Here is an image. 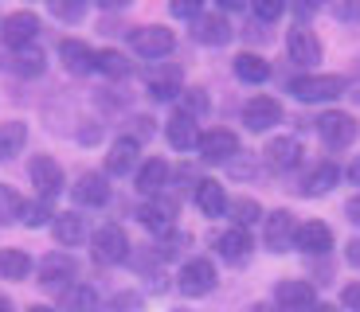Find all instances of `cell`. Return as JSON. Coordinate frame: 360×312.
I'll return each instance as SVG.
<instances>
[{
	"mask_svg": "<svg viewBox=\"0 0 360 312\" xmlns=\"http://www.w3.org/2000/svg\"><path fill=\"white\" fill-rule=\"evenodd\" d=\"M309 312H341V308H333V304H314Z\"/></svg>",
	"mask_w": 360,
	"mask_h": 312,
	"instance_id": "816d5d0a",
	"label": "cell"
},
{
	"mask_svg": "<svg viewBox=\"0 0 360 312\" xmlns=\"http://www.w3.org/2000/svg\"><path fill=\"white\" fill-rule=\"evenodd\" d=\"M333 16L337 20H360V0H337Z\"/></svg>",
	"mask_w": 360,
	"mask_h": 312,
	"instance_id": "7bdbcfd3",
	"label": "cell"
},
{
	"mask_svg": "<svg viewBox=\"0 0 360 312\" xmlns=\"http://www.w3.org/2000/svg\"><path fill=\"white\" fill-rule=\"evenodd\" d=\"M27 141V125L24 121H8L0 125V161H12Z\"/></svg>",
	"mask_w": 360,
	"mask_h": 312,
	"instance_id": "4dcf8cb0",
	"label": "cell"
},
{
	"mask_svg": "<svg viewBox=\"0 0 360 312\" xmlns=\"http://www.w3.org/2000/svg\"><path fill=\"white\" fill-rule=\"evenodd\" d=\"M345 215H349L352 223H360V199H349V207H345Z\"/></svg>",
	"mask_w": 360,
	"mask_h": 312,
	"instance_id": "bcb514c9",
	"label": "cell"
},
{
	"mask_svg": "<svg viewBox=\"0 0 360 312\" xmlns=\"http://www.w3.org/2000/svg\"><path fill=\"white\" fill-rule=\"evenodd\" d=\"M286 4H290V0H251L255 16H259V20H266V24H270V20H278L282 12H286Z\"/></svg>",
	"mask_w": 360,
	"mask_h": 312,
	"instance_id": "ab89813d",
	"label": "cell"
},
{
	"mask_svg": "<svg viewBox=\"0 0 360 312\" xmlns=\"http://www.w3.org/2000/svg\"><path fill=\"white\" fill-rule=\"evenodd\" d=\"M169 8L176 20H200L204 16V0H172Z\"/></svg>",
	"mask_w": 360,
	"mask_h": 312,
	"instance_id": "60d3db41",
	"label": "cell"
},
{
	"mask_svg": "<svg viewBox=\"0 0 360 312\" xmlns=\"http://www.w3.org/2000/svg\"><path fill=\"white\" fill-rule=\"evenodd\" d=\"M317 133H321V141L329 149H345V144L356 141V121L349 114H341V109H329V114L317 117Z\"/></svg>",
	"mask_w": 360,
	"mask_h": 312,
	"instance_id": "8992f818",
	"label": "cell"
},
{
	"mask_svg": "<svg viewBox=\"0 0 360 312\" xmlns=\"http://www.w3.org/2000/svg\"><path fill=\"white\" fill-rule=\"evenodd\" d=\"M274 304H278V312H309L317 304V293L309 281H278L274 285Z\"/></svg>",
	"mask_w": 360,
	"mask_h": 312,
	"instance_id": "52a82bcc",
	"label": "cell"
},
{
	"mask_svg": "<svg viewBox=\"0 0 360 312\" xmlns=\"http://www.w3.org/2000/svg\"><path fill=\"white\" fill-rule=\"evenodd\" d=\"M337 179H341V168H337V164H317V168L306 176L302 191H306V196H325V191L337 187Z\"/></svg>",
	"mask_w": 360,
	"mask_h": 312,
	"instance_id": "4316f807",
	"label": "cell"
},
{
	"mask_svg": "<svg viewBox=\"0 0 360 312\" xmlns=\"http://www.w3.org/2000/svg\"><path fill=\"white\" fill-rule=\"evenodd\" d=\"M184 246H188V234L169 231V234H161V246H157V258H176V254H180Z\"/></svg>",
	"mask_w": 360,
	"mask_h": 312,
	"instance_id": "74e56055",
	"label": "cell"
},
{
	"mask_svg": "<svg viewBox=\"0 0 360 312\" xmlns=\"http://www.w3.org/2000/svg\"><path fill=\"white\" fill-rule=\"evenodd\" d=\"M165 184H169V164H165L161 156H153V161H145L141 168H137V191H141V196H157Z\"/></svg>",
	"mask_w": 360,
	"mask_h": 312,
	"instance_id": "d4e9b609",
	"label": "cell"
},
{
	"mask_svg": "<svg viewBox=\"0 0 360 312\" xmlns=\"http://www.w3.org/2000/svg\"><path fill=\"white\" fill-rule=\"evenodd\" d=\"M325 8V0H294V12L302 20H309V16H317V12Z\"/></svg>",
	"mask_w": 360,
	"mask_h": 312,
	"instance_id": "f6af8a7d",
	"label": "cell"
},
{
	"mask_svg": "<svg viewBox=\"0 0 360 312\" xmlns=\"http://www.w3.org/2000/svg\"><path fill=\"white\" fill-rule=\"evenodd\" d=\"M137 219H141V226H149V231L169 234L172 231V219H176V203H172V199H153V203H141V207H137Z\"/></svg>",
	"mask_w": 360,
	"mask_h": 312,
	"instance_id": "2e32d148",
	"label": "cell"
},
{
	"mask_svg": "<svg viewBox=\"0 0 360 312\" xmlns=\"http://www.w3.org/2000/svg\"><path fill=\"white\" fill-rule=\"evenodd\" d=\"M243 4H247V0H219V8H231V12L243 8Z\"/></svg>",
	"mask_w": 360,
	"mask_h": 312,
	"instance_id": "f907efd6",
	"label": "cell"
},
{
	"mask_svg": "<svg viewBox=\"0 0 360 312\" xmlns=\"http://www.w3.org/2000/svg\"><path fill=\"white\" fill-rule=\"evenodd\" d=\"M196 149H200V156H204L207 164H224L239 152V137H235L231 129H212V133H200Z\"/></svg>",
	"mask_w": 360,
	"mask_h": 312,
	"instance_id": "8fae6325",
	"label": "cell"
},
{
	"mask_svg": "<svg viewBox=\"0 0 360 312\" xmlns=\"http://www.w3.org/2000/svg\"><path fill=\"white\" fill-rule=\"evenodd\" d=\"M51 16H59L63 24H79L82 12H86V0H47Z\"/></svg>",
	"mask_w": 360,
	"mask_h": 312,
	"instance_id": "d590c367",
	"label": "cell"
},
{
	"mask_svg": "<svg viewBox=\"0 0 360 312\" xmlns=\"http://www.w3.org/2000/svg\"><path fill=\"white\" fill-rule=\"evenodd\" d=\"M27 312H55V308H47V304H32Z\"/></svg>",
	"mask_w": 360,
	"mask_h": 312,
	"instance_id": "11a10c76",
	"label": "cell"
},
{
	"mask_svg": "<svg viewBox=\"0 0 360 312\" xmlns=\"http://www.w3.org/2000/svg\"><path fill=\"white\" fill-rule=\"evenodd\" d=\"M0 312H12V301H8V297H0Z\"/></svg>",
	"mask_w": 360,
	"mask_h": 312,
	"instance_id": "db71d44e",
	"label": "cell"
},
{
	"mask_svg": "<svg viewBox=\"0 0 360 312\" xmlns=\"http://www.w3.org/2000/svg\"><path fill=\"white\" fill-rule=\"evenodd\" d=\"M129 43H134V51L141 55V59H165V55L176 47V39H172L169 27L149 24V27H137L134 36H129Z\"/></svg>",
	"mask_w": 360,
	"mask_h": 312,
	"instance_id": "5b68a950",
	"label": "cell"
},
{
	"mask_svg": "<svg viewBox=\"0 0 360 312\" xmlns=\"http://www.w3.org/2000/svg\"><path fill=\"white\" fill-rule=\"evenodd\" d=\"M192 36H196V43H204V47H224L227 39H231V24H227L224 16H200Z\"/></svg>",
	"mask_w": 360,
	"mask_h": 312,
	"instance_id": "cb8c5ba5",
	"label": "cell"
},
{
	"mask_svg": "<svg viewBox=\"0 0 360 312\" xmlns=\"http://www.w3.org/2000/svg\"><path fill=\"white\" fill-rule=\"evenodd\" d=\"M137 156H141L137 137H122V141H114L110 152H106V172L110 176H126V172L137 168Z\"/></svg>",
	"mask_w": 360,
	"mask_h": 312,
	"instance_id": "9a60e30c",
	"label": "cell"
},
{
	"mask_svg": "<svg viewBox=\"0 0 360 312\" xmlns=\"http://www.w3.org/2000/svg\"><path fill=\"white\" fill-rule=\"evenodd\" d=\"M94 71L110 74V79H126V74H129V59L122 51H94Z\"/></svg>",
	"mask_w": 360,
	"mask_h": 312,
	"instance_id": "d6a6232c",
	"label": "cell"
},
{
	"mask_svg": "<svg viewBox=\"0 0 360 312\" xmlns=\"http://www.w3.org/2000/svg\"><path fill=\"white\" fill-rule=\"evenodd\" d=\"M51 231H55V242H59V246H79V242L86 238V223H82V215H75V211L55 215Z\"/></svg>",
	"mask_w": 360,
	"mask_h": 312,
	"instance_id": "7402d4cb",
	"label": "cell"
},
{
	"mask_svg": "<svg viewBox=\"0 0 360 312\" xmlns=\"http://www.w3.org/2000/svg\"><path fill=\"white\" fill-rule=\"evenodd\" d=\"M75 281V258L63 254V250H55L39 262V285L44 289H71Z\"/></svg>",
	"mask_w": 360,
	"mask_h": 312,
	"instance_id": "9c48e42d",
	"label": "cell"
},
{
	"mask_svg": "<svg viewBox=\"0 0 360 312\" xmlns=\"http://www.w3.org/2000/svg\"><path fill=\"white\" fill-rule=\"evenodd\" d=\"M90 250H94V262H98V266H117V262L129 258V238L117 223H106V226L94 231Z\"/></svg>",
	"mask_w": 360,
	"mask_h": 312,
	"instance_id": "7a4b0ae2",
	"label": "cell"
},
{
	"mask_svg": "<svg viewBox=\"0 0 360 312\" xmlns=\"http://www.w3.org/2000/svg\"><path fill=\"white\" fill-rule=\"evenodd\" d=\"M247 312H274V308H270V304H251Z\"/></svg>",
	"mask_w": 360,
	"mask_h": 312,
	"instance_id": "f5cc1de1",
	"label": "cell"
},
{
	"mask_svg": "<svg viewBox=\"0 0 360 312\" xmlns=\"http://www.w3.org/2000/svg\"><path fill=\"white\" fill-rule=\"evenodd\" d=\"M294 250H302V254H329L333 250V231L325 223H317V219H309V223H302L297 226V234H294Z\"/></svg>",
	"mask_w": 360,
	"mask_h": 312,
	"instance_id": "7c38bea8",
	"label": "cell"
},
{
	"mask_svg": "<svg viewBox=\"0 0 360 312\" xmlns=\"http://www.w3.org/2000/svg\"><path fill=\"white\" fill-rule=\"evenodd\" d=\"M8 67L20 74V79H36V74H44L47 59H44V51H39V47H24V51H16V55H12V62H8Z\"/></svg>",
	"mask_w": 360,
	"mask_h": 312,
	"instance_id": "f546056e",
	"label": "cell"
},
{
	"mask_svg": "<svg viewBox=\"0 0 360 312\" xmlns=\"http://www.w3.org/2000/svg\"><path fill=\"white\" fill-rule=\"evenodd\" d=\"M278 121H282V106L270 98V94H259V98H251L243 106V125L251 133H266V129H274Z\"/></svg>",
	"mask_w": 360,
	"mask_h": 312,
	"instance_id": "30bf717a",
	"label": "cell"
},
{
	"mask_svg": "<svg viewBox=\"0 0 360 312\" xmlns=\"http://www.w3.org/2000/svg\"><path fill=\"white\" fill-rule=\"evenodd\" d=\"M180 293L184 297H204V293H212L216 289V266L207 258H192V262H184L180 266Z\"/></svg>",
	"mask_w": 360,
	"mask_h": 312,
	"instance_id": "277c9868",
	"label": "cell"
},
{
	"mask_svg": "<svg viewBox=\"0 0 360 312\" xmlns=\"http://www.w3.org/2000/svg\"><path fill=\"white\" fill-rule=\"evenodd\" d=\"M266 164L278 172H290L302 164V144L294 141V137H274V141L266 144Z\"/></svg>",
	"mask_w": 360,
	"mask_h": 312,
	"instance_id": "e0dca14e",
	"label": "cell"
},
{
	"mask_svg": "<svg viewBox=\"0 0 360 312\" xmlns=\"http://www.w3.org/2000/svg\"><path fill=\"white\" fill-rule=\"evenodd\" d=\"M216 250H219V258L231 262V266H239V262L251 258V234L239 231V226H231V231H224L216 238Z\"/></svg>",
	"mask_w": 360,
	"mask_h": 312,
	"instance_id": "ac0fdd59",
	"label": "cell"
},
{
	"mask_svg": "<svg viewBox=\"0 0 360 312\" xmlns=\"http://www.w3.org/2000/svg\"><path fill=\"white\" fill-rule=\"evenodd\" d=\"M145 308V301L137 293H117V297H110L106 301V308L102 312H141Z\"/></svg>",
	"mask_w": 360,
	"mask_h": 312,
	"instance_id": "f35d334b",
	"label": "cell"
},
{
	"mask_svg": "<svg viewBox=\"0 0 360 312\" xmlns=\"http://www.w3.org/2000/svg\"><path fill=\"white\" fill-rule=\"evenodd\" d=\"M290 94L297 102H333L345 94V79L341 74H302L290 82Z\"/></svg>",
	"mask_w": 360,
	"mask_h": 312,
	"instance_id": "6da1fadb",
	"label": "cell"
},
{
	"mask_svg": "<svg viewBox=\"0 0 360 312\" xmlns=\"http://www.w3.org/2000/svg\"><path fill=\"white\" fill-rule=\"evenodd\" d=\"M349 262H352V266H360V242H349Z\"/></svg>",
	"mask_w": 360,
	"mask_h": 312,
	"instance_id": "c3c4849f",
	"label": "cell"
},
{
	"mask_svg": "<svg viewBox=\"0 0 360 312\" xmlns=\"http://www.w3.org/2000/svg\"><path fill=\"white\" fill-rule=\"evenodd\" d=\"M75 199H79L82 207H102L110 199V184L102 172H86V176H79V184H75Z\"/></svg>",
	"mask_w": 360,
	"mask_h": 312,
	"instance_id": "ffe728a7",
	"label": "cell"
},
{
	"mask_svg": "<svg viewBox=\"0 0 360 312\" xmlns=\"http://www.w3.org/2000/svg\"><path fill=\"white\" fill-rule=\"evenodd\" d=\"M294 234H297V223L290 211H274L262 219V242H266L270 254H286L294 250Z\"/></svg>",
	"mask_w": 360,
	"mask_h": 312,
	"instance_id": "3957f363",
	"label": "cell"
},
{
	"mask_svg": "<svg viewBox=\"0 0 360 312\" xmlns=\"http://www.w3.org/2000/svg\"><path fill=\"white\" fill-rule=\"evenodd\" d=\"M349 179H352V184H360V156L352 161V168H349Z\"/></svg>",
	"mask_w": 360,
	"mask_h": 312,
	"instance_id": "681fc988",
	"label": "cell"
},
{
	"mask_svg": "<svg viewBox=\"0 0 360 312\" xmlns=\"http://www.w3.org/2000/svg\"><path fill=\"white\" fill-rule=\"evenodd\" d=\"M196 207L207 215V219H219L227 211V191L216 184V179H200L196 184Z\"/></svg>",
	"mask_w": 360,
	"mask_h": 312,
	"instance_id": "603a6c76",
	"label": "cell"
},
{
	"mask_svg": "<svg viewBox=\"0 0 360 312\" xmlns=\"http://www.w3.org/2000/svg\"><path fill=\"white\" fill-rule=\"evenodd\" d=\"M4 43L12 47V51H24V47H36V36H39V16L36 12H12L8 20H4Z\"/></svg>",
	"mask_w": 360,
	"mask_h": 312,
	"instance_id": "ba28073f",
	"label": "cell"
},
{
	"mask_svg": "<svg viewBox=\"0 0 360 312\" xmlns=\"http://www.w3.org/2000/svg\"><path fill=\"white\" fill-rule=\"evenodd\" d=\"M59 55H63V67L71 74H90L94 71V51H90L82 39H63V43H59Z\"/></svg>",
	"mask_w": 360,
	"mask_h": 312,
	"instance_id": "44dd1931",
	"label": "cell"
},
{
	"mask_svg": "<svg viewBox=\"0 0 360 312\" xmlns=\"http://www.w3.org/2000/svg\"><path fill=\"white\" fill-rule=\"evenodd\" d=\"M286 51L294 62H302V67H314V62H321V43H317V36L309 32V27H294L286 36Z\"/></svg>",
	"mask_w": 360,
	"mask_h": 312,
	"instance_id": "5bb4252c",
	"label": "cell"
},
{
	"mask_svg": "<svg viewBox=\"0 0 360 312\" xmlns=\"http://www.w3.org/2000/svg\"><path fill=\"white\" fill-rule=\"evenodd\" d=\"M341 304H345V312H360V281H352V285H345V293H341Z\"/></svg>",
	"mask_w": 360,
	"mask_h": 312,
	"instance_id": "ee69618b",
	"label": "cell"
},
{
	"mask_svg": "<svg viewBox=\"0 0 360 312\" xmlns=\"http://www.w3.org/2000/svg\"><path fill=\"white\" fill-rule=\"evenodd\" d=\"M145 79H149V98H157V102H172L180 94V71L176 67H169V71H149Z\"/></svg>",
	"mask_w": 360,
	"mask_h": 312,
	"instance_id": "484cf974",
	"label": "cell"
},
{
	"mask_svg": "<svg viewBox=\"0 0 360 312\" xmlns=\"http://www.w3.org/2000/svg\"><path fill=\"white\" fill-rule=\"evenodd\" d=\"M204 109H207V98H204V90H188V94H184V109H180V114L196 117V114H204Z\"/></svg>",
	"mask_w": 360,
	"mask_h": 312,
	"instance_id": "b9f144b4",
	"label": "cell"
},
{
	"mask_svg": "<svg viewBox=\"0 0 360 312\" xmlns=\"http://www.w3.org/2000/svg\"><path fill=\"white\" fill-rule=\"evenodd\" d=\"M235 74H239L243 82H251V86H259V82H266V79H270V62L262 59V55L243 51L239 59H235Z\"/></svg>",
	"mask_w": 360,
	"mask_h": 312,
	"instance_id": "83f0119b",
	"label": "cell"
},
{
	"mask_svg": "<svg viewBox=\"0 0 360 312\" xmlns=\"http://www.w3.org/2000/svg\"><path fill=\"white\" fill-rule=\"evenodd\" d=\"M94 4H98V8H126L129 0H94Z\"/></svg>",
	"mask_w": 360,
	"mask_h": 312,
	"instance_id": "7dc6e473",
	"label": "cell"
},
{
	"mask_svg": "<svg viewBox=\"0 0 360 312\" xmlns=\"http://www.w3.org/2000/svg\"><path fill=\"white\" fill-rule=\"evenodd\" d=\"M63 308L67 312H98V293L90 285H71V289H63Z\"/></svg>",
	"mask_w": 360,
	"mask_h": 312,
	"instance_id": "1f68e13d",
	"label": "cell"
},
{
	"mask_svg": "<svg viewBox=\"0 0 360 312\" xmlns=\"http://www.w3.org/2000/svg\"><path fill=\"white\" fill-rule=\"evenodd\" d=\"M20 211H24V199H20L12 187L0 184V223H16Z\"/></svg>",
	"mask_w": 360,
	"mask_h": 312,
	"instance_id": "8d00e7d4",
	"label": "cell"
},
{
	"mask_svg": "<svg viewBox=\"0 0 360 312\" xmlns=\"http://www.w3.org/2000/svg\"><path fill=\"white\" fill-rule=\"evenodd\" d=\"M32 273V258L24 250H0V277L4 281H24Z\"/></svg>",
	"mask_w": 360,
	"mask_h": 312,
	"instance_id": "f1b7e54d",
	"label": "cell"
},
{
	"mask_svg": "<svg viewBox=\"0 0 360 312\" xmlns=\"http://www.w3.org/2000/svg\"><path fill=\"white\" fill-rule=\"evenodd\" d=\"M27 172H32V184L39 187V199H51V196L63 191V168H59L51 156H36Z\"/></svg>",
	"mask_w": 360,
	"mask_h": 312,
	"instance_id": "4fadbf2b",
	"label": "cell"
},
{
	"mask_svg": "<svg viewBox=\"0 0 360 312\" xmlns=\"http://www.w3.org/2000/svg\"><path fill=\"white\" fill-rule=\"evenodd\" d=\"M231 219H235L239 231H247V226L262 223V207L255 203V199H235V203H231Z\"/></svg>",
	"mask_w": 360,
	"mask_h": 312,
	"instance_id": "836d02e7",
	"label": "cell"
},
{
	"mask_svg": "<svg viewBox=\"0 0 360 312\" xmlns=\"http://www.w3.org/2000/svg\"><path fill=\"white\" fill-rule=\"evenodd\" d=\"M165 133H169V144H172L176 152H188V149H196V144H200L196 117H188V114H172Z\"/></svg>",
	"mask_w": 360,
	"mask_h": 312,
	"instance_id": "d6986e66",
	"label": "cell"
},
{
	"mask_svg": "<svg viewBox=\"0 0 360 312\" xmlns=\"http://www.w3.org/2000/svg\"><path fill=\"white\" fill-rule=\"evenodd\" d=\"M55 215H51V207H47V199H36V203H24V211H20V223L24 226H32V231H39L44 223H51Z\"/></svg>",
	"mask_w": 360,
	"mask_h": 312,
	"instance_id": "e575fe53",
	"label": "cell"
}]
</instances>
